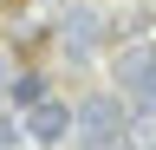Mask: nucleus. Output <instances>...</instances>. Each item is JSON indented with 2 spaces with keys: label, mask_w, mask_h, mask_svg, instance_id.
<instances>
[{
  "label": "nucleus",
  "mask_w": 156,
  "mask_h": 150,
  "mask_svg": "<svg viewBox=\"0 0 156 150\" xmlns=\"http://www.w3.org/2000/svg\"><path fill=\"white\" fill-rule=\"evenodd\" d=\"M78 144L85 150H130V118L111 98H85L78 104Z\"/></svg>",
  "instance_id": "1"
},
{
  "label": "nucleus",
  "mask_w": 156,
  "mask_h": 150,
  "mask_svg": "<svg viewBox=\"0 0 156 150\" xmlns=\"http://www.w3.org/2000/svg\"><path fill=\"white\" fill-rule=\"evenodd\" d=\"M65 130H78V111H65L58 98H39V104L26 111V137H39V144H58Z\"/></svg>",
  "instance_id": "2"
},
{
  "label": "nucleus",
  "mask_w": 156,
  "mask_h": 150,
  "mask_svg": "<svg viewBox=\"0 0 156 150\" xmlns=\"http://www.w3.org/2000/svg\"><path fill=\"white\" fill-rule=\"evenodd\" d=\"M117 79H124L143 104H156V46H130L124 59H117Z\"/></svg>",
  "instance_id": "3"
},
{
  "label": "nucleus",
  "mask_w": 156,
  "mask_h": 150,
  "mask_svg": "<svg viewBox=\"0 0 156 150\" xmlns=\"http://www.w3.org/2000/svg\"><path fill=\"white\" fill-rule=\"evenodd\" d=\"M130 150H156V104H143L130 118Z\"/></svg>",
  "instance_id": "4"
},
{
  "label": "nucleus",
  "mask_w": 156,
  "mask_h": 150,
  "mask_svg": "<svg viewBox=\"0 0 156 150\" xmlns=\"http://www.w3.org/2000/svg\"><path fill=\"white\" fill-rule=\"evenodd\" d=\"M7 98H13V104H26V111H33L39 98H46V85H39V79H33V72H20V79L7 85Z\"/></svg>",
  "instance_id": "5"
},
{
  "label": "nucleus",
  "mask_w": 156,
  "mask_h": 150,
  "mask_svg": "<svg viewBox=\"0 0 156 150\" xmlns=\"http://www.w3.org/2000/svg\"><path fill=\"white\" fill-rule=\"evenodd\" d=\"M20 130H26V124H20V118H13V111H7V104H0V150H7V144H20Z\"/></svg>",
  "instance_id": "6"
}]
</instances>
